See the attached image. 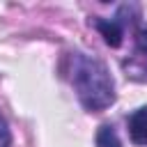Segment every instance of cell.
I'll return each instance as SVG.
<instances>
[{
    "label": "cell",
    "mask_w": 147,
    "mask_h": 147,
    "mask_svg": "<svg viewBox=\"0 0 147 147\" xmlns=\"http://www.w3.org/2000/svg\"><path fill=\"white\" fill-rule=\"evenodd\" d=\"M71 83L87 110H103L115 101V85L106 64L90 55H71Z\"/></svg>",
    "instance_id": "1"
},
{
    "label": "cell",
    "mask_w": 147,
    "mask_h": 147,
    "mask_svg": "<svg viewBox=\"0 0 147 147\" xmlns=\"http://www.w3.org/2000/svg\"><path fill=\"white\" fill-rule=\"evenodd\" d=\"M96 28L101 30L103 39L110 46H119L122 44V23L117 18H99L96 21Z\"/></svg>",
    "instance_id": "3"
},
{
    "label": "cell",
    "mask_w": 147,
    "mask_h": 147,
    "mask_svg": "<svg viewBox=\"0 0 147 147\" xmlns=\"http://www.w3.org/2000/svg\"><path fill=\"white\" fill-rule=\"evenodd\" d=\"M129 133L136 145H147V108H138L129 117Z\"/></svg>",
    "instance_id": "2"
},
{
    "label": "cell",
    "mask_w": 147,
    "mask_h": 147,
    "mask_svg": "<svg viewBox=\"0 0 147 147\" xmlns=\"http://www.w3.org/2000/svg\"><path fill=\"white\" fill-rule=\"evenodd\" d=\"M9 142H11V138H9V129H7V122H5L2 115H0V147H9Z\"/></svg>",
    "instance_id": "5"
},
{
    "label": "cell",
    "mask_w": 147,
    "mask_h": 147,
    "mask_svg": "<svg viewBox=\"0 0 147 147\" xmlns=\"http://www.w3.org/2000/svg\"><path fill=\"white\" fill-rule=\"evenodd\" d=\"M96 145H99V147H122L115 129L108 126V124H103V126L99 129V133H96Z\"/></svg>",
    "instance_id": "4"
},
{
    "label": "cell",
    "mask_w": 147,
    "mask_h": 147,
    "mask_svg": "<svg viewBox=\"0 0 147 147\" xmlns=\"http://www.w3.org/2000/svg\"><path fill=\"white\" fill-rule=\"evenodd\" d=\"M136 44H138V51L142 55H147V28L138 30V37H136Z\"/></svg>",
    "instance_id": "6"
}]
</instances>
